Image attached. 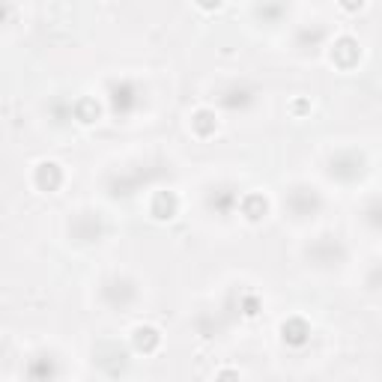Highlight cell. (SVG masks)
Masks as SVG:
<instances>
[{
  "mask_svg": "<svg viewBox=\"0 0 382 382\" xmlns=\"http://www.w3.org/2000/svg\"><path fill=\"white\" fill-rule=\"evenodd\" d=\"M358 60H362V48H358V42L353 36L334 39V45H332V63L334 66H341V69H353Z\"/></svg>",
  "mask_w": 382,
  "mask_h": 382,
  "instance_id": "cell-1",
  "label": "cell"
},
{
  "mask_svg": "<svg viewBox=\"0 0 382 382\" xmlns=\"http://www.w3.org/2000/svg\"><path fill=\"white\" fill-rule=\"evenodd\" d=\"M33 185L39 191H57L63 185V167L57 162H39L33 171Z\"/></svg>",
  "mask_w": 382,
  "mask_h": 382,
  "instance_id": "cell-2",
  "label": "cell"
},
{
  "mask_svg": "<svg viewBox=\"0 0 382 382\" xmlns=\"http://www.w3.org/2000/svg\"><path fill=\"white\" fill-rule=\"evenodd\" d=\"M281 341L287 346H305L311 341V325L302 317H287L281 323Z\"/></svg>",
  "mask_w": 382,
  "mask_h": 382,
  "instance_id": "cell-3",
  "label": "cell"
},
{
  "mask_svg": "<svg viewBox=\"0 0 382 382\" xmlns=\"http://www.w3.org/2000/svg\"><path fill=\"white\" fill-rule=\"evenodd\" d=\"M179 212V197L174 191H155L153 194V204H150V215L155 221H171Z\"/></svg>",
  "mask_w": 382,
  "mask_h": 382,
  "instance_id": "cell-4",
  "label": "cell"
},
{
  "mask_svg": "<svg viewBox=\"0 0 382 382\" xmlns=\"http://www.w3.org/2000/svg\"><path fill=\"white\" fill-rule=\"evenodd\" d=\"M132 346L138 353L150 355V353H155L162 346V332L155 329V325H138V329L132 332Z\"/></svg>",
  "mask_w": 382,
  "mask_h": 382,
  "instance_id": "cell-5",
  "label": "cell"
},
{
  "mask_svg": "<svg viewBox=\"0 0 382 382\" xmlns=\"http://www.w3.org/2000/svg\"><path fill=\"white\" fill-rule=\"evenodd\" d=\"M218 129V117H215V111H209V108H200L191 114V132L197 134V138H212Z\"/></svg>",
  "mask_w": 382,
  "mask_h": 382,
  "instance_id": "cell-6",
  "label": "cell"
},
{
  "mask_svg": "<svg viewBox=\"0 0 382 382\" xmlns=\"http://www.w3.org/2000/svg\"><path fill=\"white\" fill-rule=\"evenodd\" d=\"M266 212H269V200H266V194H257V191H251V194L242 197V215L248 218V221H254V224L263 221Z\"/></svg>",
  "mask_w": 382,
  "mask_h": 382,
  "instance_id": "cell-7",
  "label": "cell"
},
{
  "mask_svg": "<svg viewBox=\"0 0 382 382\" xmlns=\"http://www.w3.org/2000/svg\"><path fill=\"white\" fill-rule=\"evenodd\" d=\"M72 114H75L78 122H84V126H93V122L99 120V114H102V108H99L96 99L84 96V99H78V102L72 105Z\"/></svg>",
  "mask_w": 382,
  "mask_h": 382,
  "instance_id": "cell-8",
  "label": "cell"
},
{
  "mask_svg": "<svg viewBox=\"0 0 382 382\" xmlns=\"http://www.w3.org/2000/svg\"><path fill=\"white\" fill-rule=\"evenodd\" d=\"M242 313H245V317H257V313H260V299H257L254 293L242 296Z\"/></svg>",
  "mask_w": 382,
  "mask_h": 382,
  "instance_id": "cell-9",
  "label": "cell"
},
{
  "mask_svg": "<svg viewBox=\"0 0 382 382\" xmlns=\"http://www.w3.org/2000/svg\"><path fill=\"white\" fill-rule=\"evenodd\" d=\"M215 382H239V370H233V367H224L215 374Z\"/></svg>",
  "mask_w": 382,
  "mask_h": 382,
  "instance_id": "cell-10",
  "label": "cell"
},
{
  "mask_svg": "<svg viewBox=\"0 0 382 382\" xmlns=\"http://www.w3.org/2000/svg\"><path fill=\"white\" fill-rule=\"evenodd\" d=\"M293 111H296V114H305V111H308V102H296Z\"/></svg>",
  "mask_w": 382,
  "mask_h": 382,
  "instance_id": "cell-11",
  "label": "cell"
},
{
  "mask_svg": "<svg viewBox=\"0 0 382 382\" xmlns=\"http://www.w3.org/2000/svg\"><path fill=\"white\" fill-rule=\"evenodd\" d=\"M365 3H344V9H350V13H355V9H362Z\"/></svg>",
  "mask_w": 382,
  "mask_h": 382,
  "instance_id": "cell-12",
  "label": "cell"
}]
</instances>
